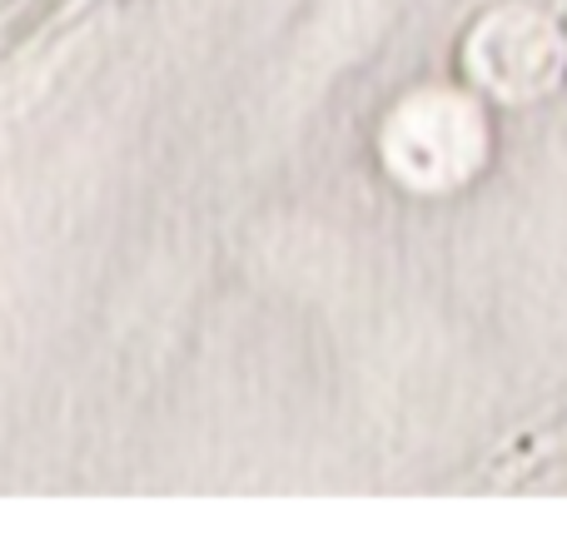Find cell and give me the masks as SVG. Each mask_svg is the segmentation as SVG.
<instances>
[{
  "instance_id": "obj_2",
  "label": "cell",
  "mask_w": 567,
  "mask_h": 547,
  "mask_svg": "<svg viewBox=\"0 0 567 547\" xmlns=\"http://www.w3.org/2000/svg\"><path fill=\"white\" fill-rule=\"evenodd\" d=\"M563 45L538 16H493L473 40V70L508 100H528L558 75Z\"/></svg>"
},
{
  "instance_id": "obj_1",
  "label": "cell",
  "mask_w": 567,
  "mask_h": 547,
  "mask_svg": "<svg viewBox=\"0 0 567 547\" xmlns=\"http://www.w3.org/2000/svg\"><path fill=\"white\" fill-rule=\"evenodd\" d=\"M389 159L409 185H449L478 159V120L449 95H423L389 125Z\"/></svg>"
}]
</instances>
